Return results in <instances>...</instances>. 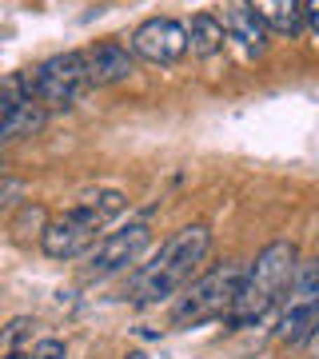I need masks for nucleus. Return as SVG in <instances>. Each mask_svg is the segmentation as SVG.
I'll return each instance as SVG.
<instances>
[{
	"label": "nucleus",
	"mask_w": 319,
	"mask_h": 359,
	"mask_svg": "<svg viewBox=\"0 0 319 359\" xmlns=\"http://www.w3.org/2000/svg\"><path fill=\"white\" fill-rule=\"evenodd\" d=\"M319 327V259L311 264H299L295 271V283L287 299H283V316H280V344L295 347V344H307L311 332Z\"/></svg>",
	"instance_id": "nucleus-6"
},
{
	"label": "nucleus",
	"mask_w": 319,
	"mask_h": 359,
	"mask_svg": "<svg viewBox=\"0 0 319 359\" xmlns=\"http://www.w3.org/2000/svg\"><path fill=\"white\" fill-rule=\"evenodd\" d=\"M228 44V28L224 20H216L212 13H196L188 25V52L200 56V60H212L219 48Z\"/></svg>",
	"instance_id": "nucleus-12"
},
{
	"label": "nucleus",
	"mask_w": 319,
	"mask_h": 359,
	"mask_svg": "<svg viewBox=\"0 0 319 359\" xmlns=\"http://www.w3.org/2000/svg\"><path fill=\"white\" fill-rule=\"evenodd\" d=\"M128 208V196L108 188V192H92V196H80L76 204L68 208L60 219H52L48 231H44V256L48 259H76V256H88L92 248L100 244L96 231L108 224L112 216H120Z\"/></svg>",
	"instance_id": "nucleus-3"
},
{
	"label": "nucleus",
	"mask_w": 319,
	"mask_h": 359,
	"mask_svg": "<svg viewBox=\"0 0 319 359\" xmlns=\"http://www.w3.org/2000/svg\"><path fill=\"white\" fill-rule=\"evenodd\" d=\"M307 359H319V327H315V332H311V339H307Z\"/></svg>",
	"instance_id": "nucleus-17"
},
{
	"label": "nucleus",
	"mask_w": 319,
	"mask_h": 359,
	"mask_svg": "<svg viewBox=\"0 0 319 359\" xmlns=\"http://www.w3.org/2000/svg\"><path fill=\"white\" fill-rule=\"evenodd\" d=\"M271 32H283V36H299L304 20V0H243Z\"/></svg>",
	"instance_id": "nucleus-11"
},
{
	"label": "nucleus",
	"mask_w": 319,
	"mask_h": 359,
	"mask_svg": "<svg viewBox=\"0 0 319 359\" xmlns=\"http://www.w3.org/2000/svg\"><path fill=\"white\" fill-rule=\"evenodd\" d=\"M208 252H212V228L208 224H188V228L172 231L160 244V252L132 276L128 295L136 304H164L188 287L191 276L208 259Z\"/></svg>",
	"instance_id": "nucleus-1"
},
{
	"label": "nucleus",
	"mask_w": 319,
	"mask_h": 359,
	"mask_svg": "<svg viewBox=\"0 0 319 359\" xmlns=\"http://www.w3.org/2000/svg\"><path fill=\"white\" fill-rule=\"evenodd\" d=\"M295 271H299V252H295L292 240H276L268 244L259 256L243 268V283L240 295L228 311V327L231 332H243V327H255L271 316V308L287 299L295 283Z\"/></svg>",
	"instance_id": "nucleus-2"
},
{
	"label": "nucleus",
	"mask_w": 319,
	"mask_h": 359,
	"mask_svg": "<svg viewBox=\"0 0 319 359\" xmlns=\"http://www.w3.org/2000/svg\"><path fill=\"white\" fill-rule=\"evenodd\" d=\"M0 176H4V160H0Z\"/></svg>",
	"instance_id": "nucleus-19"
},
{
	"label": "nucleus",
	"mask_w": 319,
	"mask_h": 359,
	"mask_svg": "<svg viewBox=\"0 0 319 359\" xmlns=\"http://www.w3.org/2000/svg\"><path fill=\"white\" fill-rule=\"evenodd\" d=\"M304 20H307V28L315 32V40H319V0H304Z\"/></svg>",
	"instance_id": "nucleus-16"
},
{
	"label": "nucleus",
	"mask_w": 319,
	"mask_h": 359,
	"mask_svg": "<svg viewBox=\"0 0 319 359\" xmlns=\"http://www.w3.org/2000/svg\"><path fill=\"white\" fill-rule=\"evenodd\" d=\"M84 56H88L92 88H112V84H120V80H128L136 72V52L124 48L120 40H100V44H92Z\"/></svg>",
	"instance_id": "nucleus-9"
},
{
	"label": "nucleus",
	"mask_w": 319,
	"mask_h": 359,
	"mask_svg": "<svg viewBox=\"0 0 319 359\" xmlns=\"http://www.w3.org/2000/svg\"><path fill=\"white\" fill-rule=\"evenodd\" d=\"M92 88L88 80V56L84 52H56L44 65L32 68V92L44 108H72Z\"/></svg>",
	"instance_id": "nucleus-5"
},
{
	"label": "nucleus",
	"mask_w": 319,
	"mask_h": 359,
	"mask_svg": "<svg viewBox=\"0 0 319 359\" xmlns=\"http://www.w3.org/2000/svg\"><path fill=\"white\" fill-rule=\"evenodd\" d=\"M28 335H32V320H25V316H20V320H13L8 327H4V335H0V344L8 347V351H20L16 344H25Z\"/></svg>",
	"instance_id": "nucleus-14"
},
{
	"label": "nucleus",
	"mask_w": 319,
	"mask_h": 359,
	"mask_svg": "<svg viewBox=\"0 0 319 359\" xmlns=\"http://www.w3.org/2000/svg\"><path fill=\"white\" fill-rule=\"evenodd\" d=\"M132 52L148 60V65L172 68L188 56V25H179L172 16H148L136 32H132Z\"/></svg>",
	"instance_id": "nucleus-7"
},
{
	"label": "nucleus",
	"mask_w": 319,
	"mask_h": 359,
	"mask_svg": "<svg viewBox=\"0 0 319 359\" xmlns=\"http://www.w3.org/2000/svg\"><path fill=\"white\" fill-rule=\"evenodd\" d=\"M48 208L44 204H32V200H25L20 204V212L13 216V231H16V240H44V231H48Z\"/></svg>",
	"instance_id": "nucleus-13"
},
{
	"label": "nucleus",
	"mask_w": 319,
	"mask_h": 359,
	"mask_svg": "<svg viewBox=\"0 0 319 359\" xmlns=\"http://www.w3.org/2000/svg\"><path fill=\"white\" fill-rule=\"evenodd\" d=\"M152 244V228L144 219H132L128 228L108 231L100 244L88 252V276H112V271H124L128 264H136L144 256V248Z\"/></svg>",
	"instance_id": "nucleus-8"
},
{
	"label": "nucleus",
	"mask_w": 319,
	"mask_h": 359,
	"mask_svg": "<svg viewBox=\"0 0 319 359\" xmlns=\"http://www.w3.org/2000/svg\"><path fill=\"white\" fill-rule=\"evenodd\" d=\"M32 359H68V347H64V339H40L36 347H32Z\"/></svg>",
	"instance_id": "nucleus-15"
},
{
	"label": "nucleus",
	"mask_w": 319,
	"mask_h": 359,
	"mask_svg": "<svg viewBox=\"0 0 319 359\" xmlns=\"http://www.w3.org/2000/svg\"><path fill=\"white\" fill-rule=\"evenodd\" d=\"M224 28H228V40H236L247 56H259V52L268 48V25L259 20V16L247 8V4H236L228 8L224 16Z\"/></svg>",
	"instance_id": "nucleus-10"
},
{
	"label": "nucleus",
	"mask_w": 319,
	"mask_h": 359,
	"mask_svg": "<svg viewBox=\"0 0 319 359\" xmlns=\"http://www.w3.org/2000/svg\"><path fill=\"white\" fill-rule=\"evenodd\" d=\"M240 283H243V268L231 264V259L212 268L200 280H191L179 292L176 308H172V323L176 327H200V323H212L219 316H228L236 295H240Z\"/></svg>",
	"instance_id": "nucleus-4"
},
{
	"label": "nucleus",
	"mask_w": 319,
	"mask_h": 359,
	"mask_svg": "<svg viewBox=\"0 0 319 359\" xmlns=\"http://www.w3.org/2000/svg\"><path fill=\"white\" fill-rule=\"evenodd\" d=\"M4 359H32V355H25V351H4Z\"/></svg>",
	"instance_id": "nucleus-18"
}]
</instances>
